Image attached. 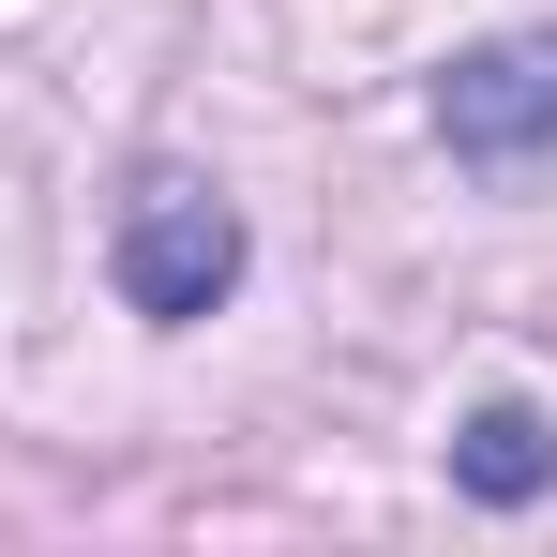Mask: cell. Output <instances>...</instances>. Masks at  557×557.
<instances>
[{
    "label": "cell",
    "instance_id": "6da1fadb",
    "mask_svg": "<svg viewBox=\"0 0 557 557\" xmlns=\"http://www.w3.org/2000/svg\"><path fill=\"white\" fill-rule=\"evenodd\" d=\"M106 272H121V301L136 317H211L226 286H242V211L211 182H182V166H151V182L121 196V242H106Z\"/></svg>",
    "mask_w": 557,
    "mask_h": 557
},
{
    "label": "cell",
    "instance_id": "7a4b0ae2",
    "mask_svg": "<svg viewBox=\"0 0 557 557\" xmlns=\"http://www.w3.org/2000/svg\"><path fill=\"white\" fill-rule=\"evenodd\" d=\"M437 136L482 151V166L557 151V46H482V61H453V76H437Z\"/></svg>",
    "mask_w": 557,
    "mask_h": 557
},
{
    "label": "cell",
    "instance_id": "3957f363",
    "mask_svg": "<svg viewBox=\"0 0 557 557\" xmlns=\"http://www.w3.org/2000/svg\"><path fill=\"white\" fill-rule=\"evenodd\" d=\"M453 482L482 497V512H528L557 482V422L543 407H467V437H453Z\"/></svg>",
    "mask_w": 557,
    "mask_h": 557
}]
</instances>
